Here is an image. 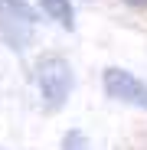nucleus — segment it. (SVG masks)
<instances>
[{"mask_svg": "<svg viewBox=\"0 0 147 150\" xmlns=\"http://www.w3.org/2000/svg\"><path fill=\"white\" fill-rule=\"evenodd\" d=\"M36 88L43 98L46 111H59L65 108V101L72 98V88H75V72H72L65 56L49 52L36 62Z\"/></svg>", "mask_w": 147, "mask_h": 150, "instance_id": "1", "label": "nucleus"}, {"mask_svg": "<svg viewBox=\"0 0 147 150\" xmlns=\"http://www.w3.org/2000/svg\"><path fill=\"white\" fill-rule=\"evenodd\" d=\"M0 36L13 49H26L36 36V10L26 0H0Z\"/></svg>", "mask_w": 147, "mask_h": 150, "instance_id": "2", "label": "nucleus"}, {"mask_svg": "<svg viewBox=\"0 0 147 150\" xmlns=\"http://www.w3.org/2000/svg\"><path fill=\"white\" fill-rule=\"evenodd\" d=\"M102 88L111 101H121V105H131L137 111H147V82L137 79L134 72L121 69V65H108L102 72Z\"/></svg>", "mask_w": 147, "mask_h": 150, "instance_id": "3", "label": "nucleus"}, {"mask_svg": "<svg viewBox=\"0 0 147 150\" xmlns=\"http://www.w3.org/2000/svg\"><path fill=\"white\" fill-rule=\"evenodd\" d=\"M39 10L59 23L62 30H75V7H72V0H39Z\"/></svg>", "mask_w": 147, "mask_h": 150, "instance_id": "4", "label": "nucleus"}, {"mask_svg": "<svg viewBox=\"0 0 147 150\" xmlns=\"http://www.w3.org/2000/svg\"><path fill=\"white\" fill-rule=\"evenodd\" d=\"M62 150H92V140L85 137V131L72 127V131L62 134Z\"/></svg>", "mask_w": 147, "mask_h": 150, "instance_id": "5", "label": "nucleus"}, {"mask_svg": "<svg viewBox=\"0 0 147 150\" xmlns=\"http://www.w3.org/2000/svg\"><path fill=\"white\" fill-rule=\"evenodd\" d=\"M128 7H147V0H124Z\"/></svg>", "mask_w": 147, "mask_h": 150, "instance_id": "6", "label": "nucleus"}]
</instances>
